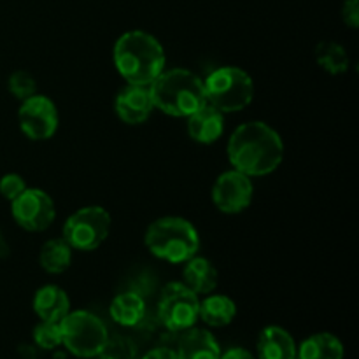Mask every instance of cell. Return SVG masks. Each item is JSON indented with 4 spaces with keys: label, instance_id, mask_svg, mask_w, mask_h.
Instances as JSON below:
<instances>
[{
    "label": "cell",
    "instance_id": "cell-1",
    "mask_svg": "<svg viewBox=\"0 0 359 359\" xmlns=\"http://www.w3.org/2000/svg\"><path fill=\"white\" fill-rule=\"evenodd\" d=\"M226 153L235 170L249 177H263L283 163L284 144L276 128L263 121H249L231 133Z\"/></svg>",
    "mask_w": 359,
    "mask_h": 359
},
{
    "label": "cell",
    "instance_id": "cell-2",
    "mask_svg": "<svg viewBox=\"0 0 359 359\" xmlns=\"http://www.w3.org/2000/svg\"><path fill=\"white\" fill-rule=\"evenodd\" d=\"M112 60L126 84L149 86L165 70L167 56L154 35L142 30H130L116 41Z\"/></svg>",
    "mask_w": 359,
    "mask_h": 359
},
{
    "label": "cell",
    "instance_id": "cell-3",
    "mask_svg": "<svg viewBox=\"0 0 359 359\" xmlns=\"http://www.w3.org/2000/svg\"><path fill=\"white\" fill-rule=\"evenodd\" d=\"M153 105L174 118H188L207 104L203 79L186 69L163 70L149 84Z\"/></svg>",
    "mask_w": 359,
    "mask_h": 359
},
{
    "label": "cell",
    "instance_id": "cell-4",
    "mask_svg": "<svg viewBox=\"0 0 359 359\" xmlns=\"http://www.w3.org/2000/svg\"><path fill=\"white\" fill-rule=\"evenodd\" d=\"M144 244L154 258L182 265L198 255L200 235L184 217L165 216L147 226Z\"/></svg>",
    "mask_w": 359,
    "mask_h": 359
},
{
    "label": "cell",
    "instance_id": "cell-5",
    "mask_svg": "<svg viewBox=\"0 0 359 359\" xmlns=\"http://www.w3.org/2000/svg\"><path fill=\"white\" fill-rule=\"evenodd\" d=\"M207 104L223 114L244 111L255 98V83L245 70L238 67H219L203 79Z\"/></svg>",
    "mask_w": 359,
    "mask_h": 359
},
{
    "label": "cell",
    "instance_id": "cell-6",
    "mask_svg": "<svg viewBox=\"0 0 359 359\" xmlns=\"http://www.w3.org/2000/svg\"><path fill=\"white\" fill-rule=\"evenodd\" d=\"M60 330L62 346L81 359L97 358L109 340L107 326L98 316L88 311L69 312L60 321Z\"/></svg>",
    "mask_w": 359,
    "mask_h": 359
},
{
    "label": "cell",
    "instance_id": "cell-7",
    "mask_svg": "<svg viewBox=\"0 0 359 359\" xmlns=\"http://www.w3.org/2000/svg\"><path fill=\"white\" fill-rule=\"evenodd\" d=\"M111 233V214L100 205H88L67 217L63 241L72 249L90 252L100 248Z\"/></svg>",
    "mask_w": 359,
    "mask_h": 359
},
{
    "label": "cell",
    "instance_id": "cell-8",
    "mask_svg": "<svg viewBox=\"0 0 359 359\" xmlns=\"http://www.w3.org/2000/svg\"><path fill=\"white\" fill-rule=\"evenodd\" d=\"M200 297L182 283H168L158 300V319L167 330L182 333L198 321Z\"/></svg>",
    "mask_w": 359,
    "mask_h": 359
},
{
    "label": "cell",
    "instance_id": "cell-9",
    "mask_svg": "<svg viewBox=\"0 0 359 359\" xmlns=\"http://www.w3.org/2000/svg\"><path fill=\"white\" fill-rule=\"evenodd\" d=\"M18 125L25 137L35 142L49 140L55 137L60 125V114L56 104L44 95H32L21 102L18 109Z\"/></svg>",
    "mask_w": 359,
    "mask_h": 359
},
{
    "label": "cell",
    "instance_id": "cell-10",
    "mask_svg": "<svg viewBox=\"0 0 359 359\" xmlns=\"http://www.w3.org/2000/svg\"><path fill=\"white\" fill-rule=\"evenodd\" d=\"M11 214L23 230L44 231L55 223L56 207L44 189L27 188L11 202Z\"/></svg>",
    "mask_w": 359,
    "mask_h": 359
},
{
    "label": "cell",
    "instance_id": "cell-11",
    "mask_svg": "<svg viewBox=\"0 0 359 359\" xmlns=\"http://www.w3.org/2000/svg\"><path fill=\"white\" fill-rule=\"evenodd\" d=\"M255 196V186L249 175L242 172H223L212 186V202L217 210L224 214H238L249 209Z\"/></svg>",
    "mask_w": 359,
    "mask_h": 359
},
{
    "label": "cell",
    "instance_id": "cell-12",
    "mask_svg": "<svg viewBox=\"0 0 359 359\" xmlns=\"http://www.w3.org/2000/svg\"><path fill=\"white\" fill-rule=\"evenodd\" d=\"M114 111L126 125H142L154 111L149 86L126 84L116 97Z\"/></svg>",
    "mask_w": 359,
    "mask_h": 359
},
{
    "label": "cell",
    "instance_id": "cell-13",
    "mask_svg": "<svg viewBox=\"0 0 359 359\" xmlns=\"http://www.w3.org/2000/svg\"><path fill=\"white\" fill-rule=\"evenodd\" d=\"M186 119H188L186 123L188 135L198 144L209 146L217 142L224 132V114L210 104H203L198 111Z\"/></svg>",
    "mask_w": 359,
    "mask_h": 359
},
{
    "label": "cell",
    "instance_id": "cell-14",
    "mask_svg": "<svg viewBox=\"0 0 359 359\" xmlns=\"http://www.w3.org/2000/svg\"><path fill=\"white\" fill-rule=\"evenodd\" d=\"M32 307L41 321L60 323L70 312V298L60 286L48 284L34 294Z\"/></svg>",
    "mask_w": 359,
    "mask_h": 359
},
{
    "label": "cell",
    "instance_id": "cell-15",
    "mask_svg": "<svg viewBox=\"0 0 359 359\" xmlns=\"http://www.w3.org/2000/svg\"><path fill=\"white\" fill-rule=\"evenodd\" d=\"M175 353L179 359H219L221 347L209 330L193 326L182 332Z\"/></svg>",
    "mask_w": 359,
    "mask_h": 359
},
{
    "label": "cell",
    "instance_id": "cell-16",
    "mask_svg": "<svg viewBox=\"0 0 359 359\" xmlns=\"http://www.w3.org/2000/svg\"><path fill=\"white\" fill-rule=\"evenodd\" d=\"M182 265H184V269H182V284L189 287L193 293L200 297V294H209L216 291L219 276H217V270L214 269L209 259L202 258V256H193L191 259H188Z\"/></svg>",
    "mask_w": 359,
    "mask_h": 359
},
{
    "label": "cell",
    "instance_id": "cell-17",
    "mask_svg": "<svg viewBox=\"0 0 359 359\" xmlns=\"http://www.w3.org/2000/svg\"><path fill=\"white\" fill-rule=\"evenodd\" d=\"M259 359H297V344L291 333L280 326H266L258 337Z\"/></svg>",
    "mask_w": 359,
    "mask_h": 359
},
{
    "label": "cell",
    "instance_id": "cell-18",
    "mask_svg": "<svg viewBox=\"0 0 359 359\" xmlns=\"http://www.w3.org/2000/svg\"><path fill=\"white\" fill-rule=\"evenodd\" d=\"M109 314L112 321L125 328H133L140 325L146 318V300L139 291H125L112 298L109 305Z\"/></svg>",
    "mask_w": 359,
    "mask_h": 359
},
{
    "label": "cell",
    "instance_id": "cell-19",
    "mask_svg": "<svg viewBox=\"0 0 359 359\" xmlns=\"http://www.w3.org/2000/svg\"><path fill=\"white\" fill-rule=\"evenodd\" d=\"M237 316V304L226 294H205L200 300L198 319H202L210 328H224Z\"/></svg>",
    "mask_w": 359,
    "mask_h": 359
},
{
    "label": "cell",
    "instance_id": "cell-20",
    "mask_svg": "<svg viewBox=\"0 0 359 359\" xmlns=\"http://www.w3.org/2000/svg\"><path fill=\"white\" fill-rule=\"evenodd\" d=\"M344 346L332 333H316L297 347V359H344Z\"/></svg>",
    "mask_w": 359,
    "mask_h": 359
},
{
    "label": "cell",
    "instance_id": "cell-21",
    "mask_svg": "<svg viewBox=\"0 0 359 359\" xmlns=\"http://www.w3.org/2000/svg\"><path fill=\"white\" fill-rule=\"evenodd\" d=\"M72 251L74 249L63 238H51L42 245L39 262L46 272L58 276V273L69 270L70 263H72Z\"/></svg>",
    "mask_w": 359,
    "mask_h": 359
},
{
    "label": "cell",
    "instance_id": "cell-22",
    "mask_svg": "<svg viewBox=\"0 0 359 359\" xmlns=\"http://www.w3.org/2000/svg\"><path fill=\"white\" fill-rule=\"evenodd\" d=\"M316 60L328 74L339 76L349 69V55L346 48L332 41H325L316 48Z\"/></svg>",
    "mask_w": 359,
    "mask_h": 359
},
{
    "label": "cell",
    "instance_id": "cell-23",
    "mask_svg": "<svg viewBox=\"0 0 359 359\" xmlns=\"http://www.w3.org/2000/svg\"><path fill=\"white\" fill-rule=\"evenodd\" d=\"M97 358L98 359H140L135 344H133L130 339H126V337H114V339L109 337L107 344H105L104 349L100 351V354H98Z\"/></svg>",
    "mask_w": 359,
    "mask_h": 359
},
{
    "label": "cell",
    "instance_id": "cell-24",
    "mask_svg": "<svg viewBox=\"0 0 359 359\" xmlns=\"http://www.w3.org/2000/svg\"><path fill=\"white\" fill-rule=\"evenodd\" d=\"M34 342L35 346L41 347L44 351H53L56 347L62 346V330H60V323H49L41 321L34 328Z\"/></svg>",
    "mask_w": 359,
    "mask_h": 359
},
{
    "label": "cell",
    "instance_id": "cell-25",
    "mask_svg": "<svg viewBox=\"0 0 359 359\" xmlns=\"http://www.w3.org/2000/svg\"><path fill=\"white\" fill-rule=\"evenodd\" d=\"M7 88H9L11 95L21 102L37 93V83H35L34 76L27 70H16V72L11 74Z\"/></svg>",
    "mask_w": 359,
    "mask_h": 359
},
{
    "label": "cell",
    "instance_id": "cell-26",
    "mask_svg": "<svg viewBox=\"0 0 359 359\" xmlns=\"http://www.w3.org/2000/svg\"><path fill=\"white\" fill-rule=\"evenodd\" d=\"M27 188V182L20 174H6L0 179V195L9 200V202L18 198Z\"/></svg>",
    "mask_w": 359,
    "mask_h": 359
},
{
    "label": "cell",
    "instance_id": "cell-27",
    "mask_svg": "<svg viewBox=\"0 0 359 359\" xmlns=\"http://www.w3.org/2000/svg\"><path fill=\"white\" fill-rule=\"evenodd\" d=\"M342 18L351 28H358L359 25V0H346L342 7Z\"/></svg>",
    "mask_w": 359,
    "mask_h": 359
},
{
    "label": "cell",
    "instance_id": "cell-28",
    "mask_svg": "<svg viewBox=\"0 0 359 359\" xmlns=\"http://www.w3.org/2000/svg\"><path fill=\"white\" fill-rule=\"evenodd\" d=\"M140 359H179V356L175 351L167 349V347H158V349H153L147 354H144Z\"/></svg>",
    "mask_w": 359,
    "mask_h": 359
},
{
    "label": "cell",
    "instance_id": "cell-29",
    "mask_svg": "<svg viewBox=\"0 0 359 359\" xmlns=\"http://www.w3.org/2000/svg\"><path fill=\"white\" fill-rule=\"evenodd\" d=\"M219 359H256L249 353L248 349H242V347H231L226 353H221Z\"/></svg>",
    "mask_w": 359,
    "mask_h": 359
},
{
    "label": "cell",
    "instance_id": "cell-30",
    "mask_svg": "<svg viewBox=\"0 0 359 359\" xmlns=\"http://www.w3.org/2000/svg\"><path fill=\"white\" fill-rule=\"evenodd\" d=\"M11 255L9 242L6 241V235H4L2 228H0V258H7Z\"/></svg>",
    "mask_w": 359,
    "mask_h": 359
}]
</instances>
